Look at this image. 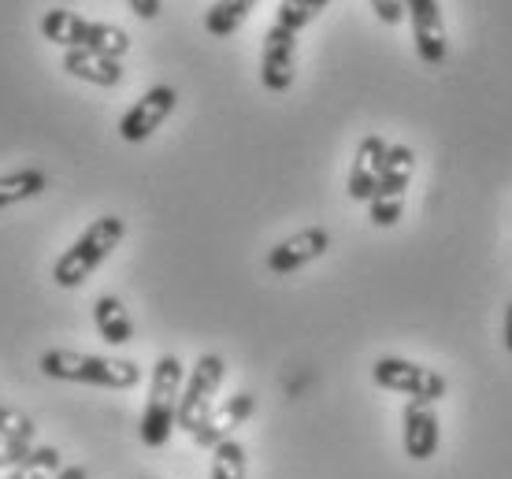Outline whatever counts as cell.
<instances>
[{
  "label": "cell",
  "mask_w": 512,
  "mask_h": 479,
  "mask_svg": "<svg viewBox=\"0 0 512 479\" xmlns=\"http://www.w3.org/2000/svg\"><path fill=\"white\" fill-rule=\"evenodd\" d=\"M123 238H127L123 216H97V220L56 257V264H52V283L64 286V290L82 286L97 268H101L104 260L116 253V246Z\"/></svg>",
  "instance_id": "1"
},
{
  "label": "cell",
  "mask_w": 512,
  "mask_h": 479,
  "mask_svg": "<svg viewBox=\"0 0 512 479\" xmlns=\"http://www.w3.org/2000/svg\"><path fill=\"white\" fill-rule=\"evenodd\" d=\"M41 38L49 45H60V49H90L104 52V56H116L123 60L130 52V34L116 23H97V19H86L78 12H67V8H52V12L41 15Z\"/></svg>",
  "instance_id": "2"
},
{
  "label": "cell",
  "mask_w": 512,
  "mask_h": 479,
  "mask_svg": "<svg viewBox=\"0 0 512 479\" xmlns=\"http://www.w3.org/2000/svg\"><path fill=\"white\" fill-rule=\"evenodd\" d=\"M41 376L60 379V383H90V387L130 390L141 383V368L134 361H112V357H97V353L45 350L41 353Z\"/></svg>",
  "instance_id": "3"
},
{
  "label": "cell",
  "mask_w": 512,
  "mask_h": 479,
  "mask_svg": "<svg viewBox=\"0 0 512 479\" xmlns=\"http://www.w3.org/2000/svg\"><path fill=\"white\" fill-rule=\"evenodd\" d=\"M182 383H186V368L175 353L156 357L153 376H149V398H145V413H141V442L149 450L167 446L171 431H175V413H179Z\"/></svg>",
  "instance_id": "4"
},
{
  "label": "cell",
  "mask_w": 512,
  "mask_h": 479,
  "mask_svg": "<svg viewBox=\"0 0 512 479\" xmlns=\"http://www.w3.org/2000/svg\"><path fill=\"white\" fill-rule=\"evenodd\" d=\"M223 376H227V364L219 353H201L193 372L182 383V398H179V413H175V428L193 435V431L205 424L212 409H216V394L223 387Z\"/></svg>",
  "instance_id": "5"
},
{
  "label": "cell",
  "mask_w": 512,
  "mask_h": 479,
  "mask_svg": "<svg viewBox=\"0 0 512 479\" xmlns=\"http://www.w3.org/2000/svg\"><path fill=\"white\" fill-rule=\"evenodd\" d=\"M412 171H416V153L409 145H390L386 149L383 175L375 182V194L368 201V220L375 227H394L405 212V194H409Z\"/></svg>",
  "instance_id": "6"
},
{
  "label": "cell",
  "mask_w": 512,
  "mask_h": 479,
  "mask_svg": "<svg viewBox=\"0 0 512 479\" xmlns=\"http://www.w3.org/2000/svg\"><path fill=\"white\" fill-rule=\"evenodd\" d=\"M372 379H375V387L405 394L409 402L435 405L449 394V383L442 372L427 368V364L409 361V357H379V361L372 364Z\"/></svg>",
  "instance_id": "7"
},
{
  "label": "cell",
  "mask_w": 512,
  "mask_h": 479,
  "mask_svg": "<svg viewBox=\"0 0 512 479\" xmlns=\"http://www.w3.org/2000/svg\"><path fill=\"white\" fill-rule=\"evenodd\" d=\"M175 104H179V93L171 90V86H153V90H145L138 101L123 112V119H119V138L130 145L153 138L156 130L167 123V116L175 112Z\"/></svg>",
  "instance_id": "8"
},
{
  "label": "cell",
  "mask_w": 512,
  "mask_h": 479,
  "mask_svg": "<svg viewBox=\"0 0 512 479\" xmlns=\"http://www.w3.org/2000/svg\"><path fill=\"white\" fill-rule=\"evenodd\" d=\"M297 75V34L271 23L264 30V52H260V82L268 93H286Z\"/></svg>",
  "instance_id": "9"
},
{
  "label": "cell",
  "mask_w": 512,
  "mask_h": 479,
  "mask_svg": "<svg viewBox=\"0 0 512 479\" xmlns=\"http://www.w3.org/2000/svg\"><path fill=\"white\" fill-rule=\"evenodd\" d=\"M405 19L412 23V41H416V56L427 67L446 64V19H442V4L438 0H405Z\"/></svg>",
  "instance_id": "10"
},
{
  "label": "cell",
  "mask_w": 512,
  "mask_h": 479,
  "mask_svg": "<svg viewBox=\"0 0 512 479\" xmlns=\"http://www.w3.org/2000/svg\"><path fill=\"white\" fill-rule=\"evenodd\" d=\"M327 249H331V234L323 231V227H305V231L290 234L286 242H279V246L271 249L264 264H268L271 275H294L305 264L320 260Z\"/></svg>",
  "instance_id": "11"
},
{
  "label": "cell",
  "mask_w": 512,
  "mask_h": 479,
  "mask_svg": "<svg viewBox=\"0 0 512 479\" xmlns=\"http://www.w3.org/2000/svg\"><path fill=\"white\" fill-rule=\"evenodd\" d=\"M401 442H405V454L412 461H431L438 454V413L431 402H405L401 409Z\"/></svg>",
  "instance_id": "12"
},
{
  "label": "cell",
  "mask_w": 512,
  "mask_h": 479,
  "mask_svg": "<svg viewBox=\"0 0 512 479\" xmlns=\"http://www.w3.org/2000/svg\"><path fill=\"white\" fill-rule=\"evenodd\" d=\"M253 409H256L253 394H249V390H238V394H231L223 405H216V409H212V416H208L201 428L193 431L190 439L197 442L201 450H216L219 442L234 439V431L242 428L245 420L253 416Z\"/></svg>",
  "instance_id": "13"
},
{
  "label": "cell",
  "mask_w": 512,
  "mask_h": 479,
  "mask_svg": "<svg viewBox=\"0 0 512 479\" xmlns=\"http://www.w3.org/2000/svg\"><path fill=\"white\" fill-rule=\"evenodd\" d=\"M386 142L383 134H368V138H360L357 153H353V168H349V197L353 201H372L375 194V182L383 175V164H386Z\"/></svg>",
  "instance_id": "14"
},
{
  "label": "cell",
  "mask_w": 512,
  "mask_h": 479,
  "mask_svg": "<svg viewBox=\"0 0 512 479\" xmlns=\"http://www.w3.org/2000/svg\"><path fill=\"white\" fill-rule=\"evenodd\" d=\"M71 78H82L90 86H101V90H112L123 82V64L116 56H104V52H90V49H67L64 60H60Z\"/></svg>",
  "instance_id": "15"
},
{
  "label": "cell",
  "mask_w": 512,
  "mask_h": 479,
  "mask_svg": "<svg viewBox=\"0 0 512 479\" xmlns=\"http://www.w3.org/2000/svg\"><path fill=\"white\" fill-rule=\"evenodd\" d=\"M93 327L108 346H127L134 342V320H130L127 305L116 294H101L93 301Z\"/></svg>",
  "instance_id": "16"
},
{
  "label": "cell",
  "mask_w": 512,
  "mask_h": 479,
  "mask_svg": "<svg viewBox=\"0 0 512 479\" xmlns=\"http://www.w3.org/2000/svg\"><path fill=\"white\" fill-rule=\"evenodd\" d=\"M260 0H216L205 12V30L212 38H231L242 30V23L253 15V8Z\"/></svg>",
  "instance_id": "17"
},
{
  "label": "cell",
  "mask_w": 512,
  "mask_h": 479,
  "mask_svg": "<svg viewBox=\"0 0 512 479\" xmlns=\"http://www.w3.org/2000/svg\"><path fill=\"white\" fill-rule=\"evenodd\" d=\"M45 186H49V175L38 168H23V171H12V175H0V212L12 205H23L30 197L45 194Z\"/></svg>",
  "instance_id": "18"
},
{
  "label": "cell",
  "mask_w": 512,
  "mask_h": 479,
  "mask_svg": "<svg viewBox=\"0 0 512 479\" xmlns=\"http://www.w3.org/2000/svg\"><path fill=\"white\" fill-rule=\"evenodd\" d=\"M64 468V454L56 446H34L23 465H15L8 479H56Z\"/></svg>",
  "instance_id": "19"
},
{
  "label": "cell",
  "mask_w": 512,
  "mask_h": 479,
  "mask_svg": "<svg viewBox=\"0 0 512 479\" xmlns=\"http://www.w3.org/2000/svg\"><path fill=\"white\" fill-rule=\"evenodd\" d=\"M245 472H249V457H245L242 442H219L216 450H212V476L208 479H245Z\"/></svg>",
  "instance_id": "20"
},
{
  "label": "cell",
  "mask_w": 512,
  "mask_h": 479,
  "mask_svg": "<svg viewBox=\"0 0 512 479\" xmlns=\"http://www.w3.org/2000/svg\"><path fill=\"white\" fill-rule=\"evenodd\" d=\"M327 4H331V0H282L279 12H275V23L286 26V30H294V34H301L308 23L320 19Z\"/></svg>",
  "instance_id": "21"
},
{
  "label": "cell",
  "mask_w": 512,
  "mask_h": 479,
  "mask_svg": "<svg viewBox=\"0 0 512 479\" xmlns=\"http://www.w3.org/2000/svg\"><path fill=\"white\" fill-rule=\"evenodd\" d=\"M38 439V428L34 420L23 413H15L8 405H0V442H15V446H34Z\"/></svg>",
  "instance_id": "22"
},
{
  "label": "cell",
  "mask_w": 512,
  "mask_h": 479,
  "mask_svg": "<svg viewBox=\"0 0 512 479\" xmlns=\"http://www.w3.org/2000/svg\"><path fill=\"white\" fill-rule=\"evenodd\" d=\"M372 4V12L379 15V23L386 26H397L405 19V0H368Z\"/></svg>",
  "instance_id": "23"
},
{
  "label": "cell",
  "mask_w": 512,
  "mask_h": 479,
  "mask_svg": "<svg viewBox=\"0 0 512 479\" xmlns=\"http://www.w3.org/2000/svg\"><path fill=\"white\" fill-rule=\"evenodd\" d=\"M34 446H15V442H0V468H15L23 465L26 457H30Z\"/></svg>",
  "instance_id": "24"
},
{
  "label": "cell",
  "mask_w": 512,
  "mask_h": 479,
  "mask_svg": "<svg viewBox=\"0 0 512 479\" xmlns=\"http://www.w3.org/2000/svg\"><path fill=\"white\" fill-rule=\"evenodd\" d=\"M130 12L138 15V19H156L160 8H164V0H127Z\"/></svg>",
  "instance_id": "25"
},
{
  "label": "cell",
  "mask_w": 512,
  "mask_h": 479,
  "mask_svg": "<svg viewBox=\"0 0 512 479\" xmlns=\"http://www.w3.org/2000/svg\"><path fill=\"white\" fill-rule=\"evenodd\" d=\"M501 342H505V350L512 353V301L505 305V324H501Z\"/></svg>",
  "instance_id": "26"
},
{
  "label": "cell",
  "mask_w": 512,
  "mask_h": 479,
  "mask_svg": "<svg viewBox=\"0 0 512 479\" xmlns=\"http://www.w3.org/2000/svg\"><path fill=\"white\" fill-rule=\"evenodd\" d=\"M56 479H90V472H86L82 465H64Z\"/></svg>",
  "instance_id": "27"
}]
</instances>
